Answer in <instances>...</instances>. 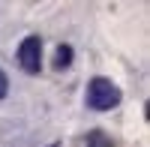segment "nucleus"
Listing matches in <instances>:
<instances>
[{"mask_svg":"<svg viewBox=\"0 0 150 147\" xmlns=\"http://www.w3.org/2000/svg\"><path fill=\"white\" fill-rule=\"evenodd\" d=\"M84 102H87V108H93V111H111V108L120 105V87L111 84L108 78H93L87 84Z\"/></svg>","mask_w":150,"mask_h":147,"instance_id":"f257e3e1","label":"nucleus"},{"mask_svg":"<svg viewBox=\"0 0 150 147\" xmlns=\"http://www.w3.org/2000/svg\"><path fill=\"white\" fill-rule=\"evenodd\" d=\"M18 66L27 72V75H36L42 69V39L39 36H24L18 45Z\"/></svg>","mask_w":150,"mask_h":147,"instance_id":"f03ea898","label":"nucleus"},{"mask_svg":"<svg viewBox=\"0 0 150 147\" xmlns=\"http://www.w3.org/2000/svg\"><path fill=\"white\" fill-rule=\"evenodd\" d=\"M84 147H114V144H111V138L105 135L102 129H93V132H87V138H84Z\"/></svg>","mask_w":150,"mask_h":147,"instance_id":"7ed1b4c3","label":"nucleus"},{"mask_svg":"<svg viewBox=\"0 0 150 147\" xmlns=\"http://www.w3.org/2000/svg\"><path fill=\"white\" fill-rule=\"evenodd\" d=\"M72 63V45H57L54 48V66L57 69H66Z\"/></svg>","mask_w":150,"mask_h":147,"instance_id":"20e7f679","label":"nucleus"},{"mask_svg":"<svg viewBox=\"0 0 150 147\" xmlns=\"http://www.w3.org/2000/svg\"><path fill=\"white\" fill-rule=\"evenodd\" d=\"M6 93H9V78H6V72L0 69V99H3Z\"/></svg>","mask_w":150,"mask_h":147,"instance_id":"39448f33","label":"nucleus"}]
</instances>
